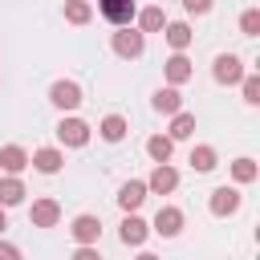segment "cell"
<instances>
[{
	"label": "cell",
	"instance_id": "44dd1931",
	"mask_svg": "<svg viewBox=\"0 0 260 260\" xmlns=\"http://www.w3.org/2000/svg\"><path fill=\"white\" fill-rule=\"evenodd\" d=\"M191 134H195V114L179 110V114L171 118V130H167V138H171V142H179V138H191Z\"/></svg>",
	"mask_w": 260,
	"mask_h": 260
},
{
	"label": "cell",
	"instance_id": "2e32d148",
	"mask_svg": "<svg viewBox=\"0 0 260 260\" xmlns=\"http://www.w3.org/2000/svg\"><path fill=\"white\" fill-rule=\"evenodd\" d=\"M150 106H154L158 114H171V118H175V114L183 110V93H179V89H171V85H162V89H154Z\"/></svg>",
	"mask_w": 260,
	"mask_h": 260
},
{
	"label": "cell",
	"instance_id": "d4e9b609",
	"mask_svg": "<svg viewBox=\"0 0 260 260\" xmlns=\"http://www.w3.org/2000/svg\"><path fill=\"white\" fill-rule=\"evenodd\" d=\"M89 16H93V8H89L85 0H69V4H65V20H69V24H85Z\"/></svg>",
	"mask_w": 260,
	"mask_h": 260
},
{
	"label": "cell",
	"instance_id": "1f68e13d",
	"mask_svg": "<svg viewBox=\"0 0 260 260\" xmlns=\"http://www.w3.org/2000/svg\"><path fill=\"white\" fill-rule=\"evenodd\" d=\"M138 260H158V256L154 252H138Z\"/></svg>",
	"mask_w": 260,
	"mask_h": 260
},
{
	"label": "cell",
	"instance_id": "8fae6325",
	"mask_svg": "<svg viewBox=\"0 0 260 260\" xmlns=\"http://www.w3.org/2000/svg\"><path fill=\"white\" fill-rule=\"evenodd\" d=\"M28 219H32V228H53V223L61 219V203H57V199H32Z\"/></svg>",
	"mask_w": 260,
	"mask_h": 260
},
{
	"label": "cell",
	"instance_id": "52a82bcc",
	"mask_svg": "<svg viewBox=\"0 0 260 260\" xmlns=\"http://www.w3.org/2000/svg\"><path fill=\"white\" fill-rule=\"evenodd\" d=\"M57 138H61V146H85V142H89V122H81V118H61V122H57Z\"/></svg>",
	"mask_w": 260,
	"mask_h": 260
},
{
	"label": "cell",
	"instance_id": "d6986e66",
	"mask_svg": "<svg viewBox=\"0 0 260 260\" xmlns=\"http://www.w3.org/2000/svg\"><path fill=\"white\" fill-rule=\"evenodd\" d=\"M158 28H167V12H162L158 4L142 8V12H138V32L146 37V32H158Z\"/></svg>",
	"mask_w": 260,
	"mask_h": 260
},
{
	"label": "cell",
	"instance_id": "83f0119b",
	"mask_svg": "<svg viewBox=\"0 0 260 260\" xmlns=\"http://www.w3.org/2000/svg\"><path fill=\"white\" fill-rule=\"evenodd\" d=\"M0 260H24V256H20V248H16V244L0 240Z\"/></svg>",
	"mask_w": 260,
	"mask_h": 260
},
{
	"label": "cell",
	"instance_id": "9c48e42d",
	"mask_svg": "<svg viewBox=\"0 0 260 260\" xmlns=\"http://www.w3.org/2000/svg\"><path fill=\"white\" fill-rule=\"evenodd\" d=\"M142 199H146V183H142V179H126V183L118 187V207H122L126 215H134V211L142 207Z\"/></svg>",
	"mask_w": 260,
	"mask_h": 260
},
{
	"label": "cell",
	"instance_id": "4fadbf2b",
	"mask_svg": "<svg viewBox=\"0 0 260 260\" xmlns=\"http://www.w3.org/2000/svg\"><path fill=\"white\" fill-rule=\"evenodd\" d=\"M41 175H57L61 167H65V154L57 150V146H41V150H32V158H28Z\"/></svg>",
	"mask_w": 260,
	"mask_h": 260
},
{
	"label": "cell",
	"instance_id": "8992f818",
	"mask_svg": "<svg viewBox=\"0 0 260 260\" xmlns=\"http://www.w3.org/2000/svg\"><path fill=\"white\" fill-rule=\"evenodd\" d=\"M98 12H102L110 24H118V28H130V20L138 16V8H134L130 0H102V4H98Z\"/></svg>",
	"mask_w": 260,
	"mask_h": 260
},
{
	"label": "cell",
	"instance_id": "277c9868",
	"mask_svg": "<svg viewBox=\"0 0 260 260\" xmlns=\"http://www.w3.org/2000/svg\"><path fill=\"white\" fill-rule=\"evenodd\" d=\"M49 102H53L57 110H77V106H81V85L61 77V81H53V85H49Z\"/></svg>",
	"mask_w": 260,
	"mask_h": 260
},
{
	"label": "cell",
	"instance_id": "e0dca14e",
	"mask_svg": "<svg viewBox=\"0 0 260 260\" xmlns=\"http://www.w3.org/2000/svg\"><path fill=\"white\" fill-rule=\"evenodd\" d=\"M24 195H28V191H24V183H20V179H12V175H4V179H0V207H4V211H8V207H16V203H24Z\"/></svg>",
	"mask_w": 260,
	"mask_h": 260
},
{
	"label": "cell",
	"instance_id": "4dcf8cb0",
	"mask_svg": "<svg viewBox=\"0 0 260 260\" xmlns=\"http://www.w3.org/2000/svg\"><path fill=\"white\" fill-rule=\"evenodd\" d=\"M4 228H8V211L0 207V240H4Z\"/></svg>",
	"mask_w": 260,
	"mask_h": 260
},
{
	"label": "cell",
	"instance_id": "ac0fdd59",
	"mask_svg": "<svg viewBox=\"0 0 260 260\" xmlns=\"http://www.w3.org/2000/svg\"><path fill=\"white\" fill-rule=\"evenodd\" d=\"M126 130H130V126H126V118H122V114H106V118L98 122V134H102L106 142H122V138H126Z\"/></svg>",
	"mask_w": 260,
	"mask_h": 260
},
{
	"label": "cell",
	"instance_id": "7402d4cb",
	"mask_svg": "<svg viewBox=\"0 0 260 260\" xmlns=\"http://www.w3.org/2000/svg\"><path fill=\"white\" fill-rule=\"evenodd\" d=\"M215 162H219V154H215V146H207V142H203V146H195V150H191V167H195L199 175H207V171H215Z\"/></svg>",
	"mask_w": 260,
	"mask_h": 260
},
{
	"label": "cell",
	"instance_id": "4316f807",
	"mask_svg": "<svg viewBox=\"0 0 260 260\" xmlns=\"http://www.w3.org/2000/svg\"><path fill=\"white\" fill-rule=\"evenodd\" d=\"M240 28H244L248 37H256V32H260V8H248V12L240 16Z\"/></svg>",
	"mask_w": 260,
	"mask_h": 260
},
{
	"label": "cell",
	"instance_id": "3957f363",
	"mask_svg": "<svg viewBox=\"0 0 260 260\" xmlns=\"http://www.w3.org/2000/svg\"><path fill=\"white\" fill-rule=\"evenodd\" d=\"M110 45H114V53H118V57L134 61V57H142V49H146V37H142L138 28H118Z\"/></svg>",
	"mask_w": 260,
	"mask_h": 260
},
{
	"label": "cell",
	"instance_id": "7a4b0ae2",
	"mask_svg": "<svg viewBox=\"0 0 260 260\" xmlns=\"http://www.w3.org/2000/svg\"><path fill=\"white\" fill-rule=\"evenodd\" d=\"M69 236L77 240V248H98V240H102V219H98V215H77V219L69 223Z\"/></svg>",
	"mask_w": 260,
	"mask_h": 260
},
{
	"label": "cell",
	"instance_id": "f546056e",
	"mask_svg": "<svg viewBox=\"0 0 260 260\" xmlns=\"http://www.w3.org/2000/svg\"><path fill=\"white\" fill-rule=\"evenodd\" d=\"M73 260H102V256H98V248H77Z\"/></svg>",
	"mask_w": 260,
	"mask_h": 260
},
{
	"label": "cell",
	"instance_id": "603a6c76",
	"mask_svg": "<svg viewBox=\"0 0 260 260\" xmlns=\"http://www.w3.org/2000/svg\"><path fill=\"white\" fill-rule=\"evenodd\" d=\"M191 37H195V32H191V28L183 24V20H175V24H167V45H171L175 53H183V49L191 45Z\"/></svg>",
	"mask_w": 260,
	"mask_h": 260
},
{
	"label": "cell",
	"instance_id": "7c38bea8",
	"mask_svg": "<svg viewBox=\"0 0 260 260\" xmlns=\"http://www.w3.org/2000/svg\"><path fill=\"white\" fill-rule=\"evenodd\" d=\"M150 232H158V236H167V240H171V236H179V232H183V211H179V207H171V203H167V207H158V211H154V228H150Z\"/></svg>",
	"mask_w": 260,
	"mask_h": 260
},
{
	"label": "cell",
	"instance_id": "30bf717a",
	"mask_svg": "<svg viewBox=\"0 0 260 260\" xmlns=\"http://www.w3.org/2000/svg\"><path fill=\"white\" fill-rule=\"evenodd\" d=\"M162 73H167V85H171V89H179V85H187V81H191V73H195V69H191V61H187L183 53H171V57H167V65H162Z\"/></svg>",
	"mask_w": 260,
	"mask_h": 260
},
{
	"label": "cell",
	"instance_id": "484cf974",
	"mask_svg": "<svg viewBox=\"0 0 260 260\" xmlns=\"http://www.w3.org/2000/svg\"><path fill=\"white\" fill-rule=\"evenodd\" d=\"M240 85H244V102H248V106H260V77H256V73H244Z\"/></svg>",
	"mask_w": 260,
	"mask_h": 260
},
{
	"label": "cell",
	"instance_id": "f1b7e54d",
	"mask_svg": "<svg viewBox=\"0 0 260 260\" xmlns=\"http://www.w3.org/2000/svg\"><path fill=\"white\" fill-rule=\"evenodd\" d=\"M183 8H187V12H191V16H203V12H207V8H211V4H207V0H187V4H183Z\"/></svg>",
	"mask_w": 260,
	"mask_h": 260
},
{
	"label": "cell",
	"instance_id": "cb8c5ba5",
	"mask_svg": "<svg viewBox=\"0 0 260 260\" xmlns=\"http://www.w3.org/2000/svg\"><path fill=\"white\" fill-rule=\"evenodd\" d=\"M256 175H260L256 158H236V162H232V179H236V183H256Z\"/></svg>",
	"mask_w": 260,
	"mask_h": 260
},
{
	"label": "cell",
	"instance_id": "5bb4252c",
	"mask_svg": "<svg viewBox=\"0 0 260 260\" xmlns=\"http://www.w3.org/2000/svg\"><path fill=\"white\" fill-rule=\"evenodd\" d=\"M24 167H28V150H24V146H16V142H12V146H4V150H0V171H8L12 179H20V171H24Z\"/></svg>",
	"mask_w": 260,
	"mask_h": 260
},
{
	"label": "cell",
	"instance_id": "5b68a950",
	"mask_svg": "<svg viewBox=\"0 0 260 260\" xmlns=\"http://www.w3.org/2000/svg\"><path fill=\"white\" fill-rule=\"evenodd\" d=\"M142 183H146V195H171V191L179 187V171H175L171 162H162V167H154L150 179H142Z\"/></svg>",
	"mask_w": 260,
	"mask_h": 260
},
{
	"label": "cell",
	"instance_id": "ffe728a7",
	"mask_svg": "<svg viewBox=\"0 0 260 260\" xmlns=\"http://www.w3.org/2000/svg\"><path fill=\"white\" fill-rule=\"evenodd\" d=\"M171 150H175V142H171L167 134H150V138H146V154L154 158V167L171 162Z\"/></svg>",
	"mask_w": 260,
	"mask_h": 260
},
{
	"label": "cell",
	"instance_id": "ba28073f",
	"mask_svg": "<svg viewBox=\"0 0 260 260\" xmlns=\"http://www.w3.org/2000/svg\"><path fill=\"white\" fill-rule=\"evenodd\" d=\"M240 203H244V199H240V191H236V187H215V191H211V199H207L211 215H219V219H223V215H236V211H240Z\"/></svg>",
	"mask_w": 260,
	"mask_h": 260
},
{
	"label": "cell",
	"instance_id": "9a60e30c",
	"mask_svg": "<svg viewBox=\"0 0 260 260\" xmlns=\"http://www.w3.org/2000/svg\"><path fill=\"white\" fill-rule=\"evenodd\" d=\"M118 236H122V244L138 248V244L150 236V223H146V219H138V215H126V219H122V228H118Z\"/></svg>",
	"mask_w": 260,
	"mask_h": 260
},
{
	"label": "cell",
	"instance_id": "6da1fadb",
	"mask_svg": "<svg viewBox=\"0 0 260 260\" xmlns=\"http://www.w3.org/2000/svg\"><path fill=\"white\" fill-rule=\"evenodd\" d=\"M244 73H248V69H244V61H240L236 53H219L215 65H211V77H215L219 85H240Z\"/></svg>",
	"mask_w": 260,
	"mask_h": 260
}]
</instances>
